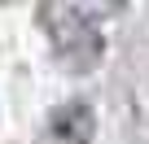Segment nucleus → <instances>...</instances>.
Here are the masks:
<instances>
[{
  "mask_svg": "<svg viewBox=\"0 0 149 144\" xmlns=\"http://www.w3.org/2000/svg\"><path fill=\"white\" fill-rule=\"evenodd\" d=\"M44 22L53 31V44L57 52L70 61V65H79L88 70L105 39H101V9H79V5H57V9H44Z\"/></svg>",
  "mask_w": 149,
  "mask_h": 144,
  "instance_id": "obj_1",
  "label": "nucleus"
},
{
  "mask_svg": "<svg viewBox=\"0 0 149 144\" xmlns=\"http://www.w3.org/2000/svg\"><path fill=\"white\" fill-rule=\"evenodd\" d=\"M92 127H97V118H92L88 101H70L53 114V140H61V144H88Z\"/></svg>",
  "mask_w": 149,
  "mask_h": 144,
  "instance_id": "obj_2",
  "label": "nucleus"
}]
</instances>
